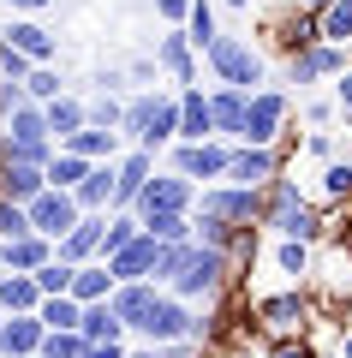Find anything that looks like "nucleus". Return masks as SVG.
<instances>
[{
	"label": "nucleus",
	"mask_w": 352,
	"mask_h": 358,
	"mask_svg": "<svg viewBox=\"0 0 352 358\" xmlns=\"http://www.w3.org/2000/svg\"><path fill=\"white\" fill-rule=\"evenodd\" d=\"M191 215H215V221H227V227H257L263 192H251V185H197Z\"/></svg>",
	"instance_id": "obj_7"
},
{
	"label": "nucleus",
	"mask_w": 352,
	"mask_h": 358,
	"mask_svg": "<svg viewBox=\"0 0 352 358\" xmlns=\"http://www.w3.org/2000/svg\"><path fill=\"white\" fill-rule=\"evenodd\" d=\"M120 90H126V72H120V66H101L96 72V96H120Z\"/></svg>",
	"instance_id": "obj_49"
},
{
	"label": "nucleus",
	"mask_w": 352,
	"mask_h": 358,
	"mask_svg": "<svg viewBox=\"0 0 352 358\" xmlns=\"http://www.w3.org/2000/svg\"><path fill=\"white\" fill-rule=\"evenodd\" d=\"M335 114H340V108H335V102H323V96H316V102H304V120H311L316 131H323V126H328Z\"/></svg>",
	"instance_id": "obj_50"
},
{
	"label": "nucleus",
	"mask_w": 352,
	"mask_h": 358,
	"mask_svg": "<svg viewBox=\"0 0 352 358\" xmlns=\"http://www.w3.org/2000/svg\"><path fill=\"white\" fill-rule=\"evenodd\" d=\"M42 305L36 275H18V268H0V317H30Z\"/></svg>",
	"instance_id": "obj_25"
},
{
	"label": "nucleus",
	"mask_w": 352,
	"mask_h": 358,
	"mask_svg": "<svg viewBox=\"0 0 352 358\" xmlns=\"http://www.w3.org/2000/svg\"><path fill=\"white\" fill-rule=\"evenodd\" d=\"M113 287H120V281L108 275V263H101V257L72 268V299H78V305H101V299H113Z\"/></svg>",
	"instance_id": "obj_30"
},
{
	"label": "nucleus",
	"mask_w": 352,
	"mask_h": 358,
	"mask_svg": "<svg viewBox=\"0 0 352 358\" xmlns=\"http://www.w3.org/2000/svg\"><path fill=\"white\" fill-rule=\"evenodd\" d=\"M179 30H185V42L203 54L215 36H221V24H215V0H191V13H185V24H179Z\"/></svg>",
	"instance_id": "obj_34"
},
{
	"label": "nucleus",
	"mask_w": 352,
	"mask_h": 358,
	"mask_svg": "<svg viewBox=\"0 0 352 358\" xmlns=\"http://www.w3.org/2000/svg\"><path fill=\"white\" fill-rule=\"evenodd\" d=\"M150 239H162V245H185L191 239V215H150V221H138Z\"/></svg>",
	"instance_id": "obj_41"
},
{
	"label": "nucleus",
	"mask_w": 352,
	"mask_h": 358,
	"mask_svg": "<svg viewBox=\"0 0 352 358\" xmlns=\"http://www.w3.org/2000/svg\"><path fill=\"white\" fill-rule=\"evenodd\" d=\"M233 281H239V263H233L227 251H209V245H191V263L174 275V287H167V293L203 310V305H215V299H221Z\"/></svg>",
	"instance_id": "obj_2"
},
{
	"label": "nucleus",
	"mask_w": 352,
	"mask_h": 358,
	"mask_svg": "<svg viewBox=\"0 0 352 358\" xmlns=\"http://www.w3.org/2000/svg\"><path fill=\"white\" fill-rule=\"evenodd\" d=\"M24 96L30 102H54V96H66V84H60V72H54V66H30V78H24Z\"/></svg>",
	"instance_id": "obj_42"
},
{
	"label": "nucleus",
	"mask_w": 352,
	"mask_h": 358,
	"mask_svg": "<svg viewBox=\"0 0 352 358\" xmlns=\"http://www.w3.org/2000/svg\"><path fill=\"white\" fill-rule=\"evenodd\" d=\"M245 305H251L257 341H281V334H311V322H316V299L304 293V287L257 293V299H245Z\"/></svg>",
	"instance_id": "obj_3"
},
{
	"label": "nucleus",
	"mask_w": 352,
	"mask_h": 358,
	"mask_svg": "<svg viewBox=\"0 0 352 358\" xmlns=\"http://www.w3.org/2000/svg\"><path fill=\"white\" fill-rule=\"evenodd\" d=\"M287 114H293V96H287V90H251V96H245V126H239V143L275 150L281 131H287Z\"/></svg>",
	"instance_id": "obj_5"
},
{
	"label": "nucleus",
	"mask_w": 352,
	"mask_h": 358,
	"mask_svg": "<svg viewBox=\"0 0 352 358\" xmlns=\"http://www.w3.org/2000/svg\"><path fill=\"white\" fill-rule=\"evenodd\" d=\"M335 358H352V329H340V346H335Z\"/></svg>",
	"instance_id": "obj_55"
},
{
	"label": "nucleus",
	"mask_w": 352,
	"mask_h": 358,
	"mask_svg": "<svg viewBox=\"0 0 352 358\" xmlns=\"http://www.w3.org/2000/svg\"><path fill=\"white\" fill-rule=\"evenodd\" d=\"M340 329H352V299H346V317H340Z\"/></svg>",
	"instance_id": "obj_58"
},
{
	"label": "nucleus",
	"mask_w": 352,
	"mask_h": 358,
	"mask_svg": "<svg viewBox=\"0 0 352 358\" xmlns=\"http://www.w3.org/2000/svg\"><path fill=\"white\" fill-rule=\"evenodd\" d=\"M24 78H30V60L13 42H0V84H24Z\"/></svg>",
	"instance_id": "obj_47"
},
{
	"label": "nucleus",
	"mask_w": 352,
	"mask_h": 358,
	"mask_svg": "<svg viewBox=\"0 0 352 358\" xmlns=\"http://www.w3.org/2000/svg\"><path fill=\"white\" fill-rule=\"evenodd\" d=\"M263 358H316L311 334H281V341H263Z\"/></svg>",
	"instance_id": "obj_45"
},
{
	"label": "nucleus",
	"mask_w": 352,
	"mask_h": 358,
	"mask_svg": "<svg viewBox=\"0 0 352 358\" xmlns=\"http://www.w3.org/2000/svg\"><path fill=\"white\" fill-rule=\"evenodd\" d=\"M72 268H78V263H66V257H48V263L36 268V287H42V299H54V293H72Z\"/></svg>",
	"instance_id": "obj_43"
},
{
	"label": "nucleus",
	"mask_w": 352,
	"mask_h": 358,
	"mask_svg": "<svg viewBox=\"0 0 352 358\" xmlns=\"http://www.w3.org/2000/svg\"><path fill=\"white\" fill-rule=\"evenodd\" d=\"M316 358H335V352H316Z\"/></svg>",
	"instance_id": "obj_59"
},
{
	"label": "nucleus",
	"mask_w": 352,
	"mask_h": 358,
	"mask_svg": "<svg viewBox=\"0 0 352 358\" xmlns=\"http://www.w3.org/2000/svg\"><path fill=\"white\" fill-rule=\"evenodd\" d=\"M132 334H138L143 346H167V341H185V334H197V305H185V299H174V293L162 287V299L150 305V317H143V322H138Z\"/></svg>",
	"instance_id": "obj_8"
},
{
	"label": "nucleus",
	"mask_w": 352,
	"mask_h": 358,
	"mask_svg": "<svg viewBox=\"0 0 352 358\" xmlns=\"http://www.w3.org/2000/svg\"><path fill=\"white\" fill-rule=\"evenodd\" d=\"M227 155H233V143H227V138L167 143V173L191 179V185H221V179H227Z\"/></svg>",
	"instance_id": "obj_6"
},
{
	"label": "nucleus",
	"mask_w": 352,
	"mask_h": 358,
	"mask_svg": "<svg viewBox=\"0 0 352 358\" xmlns=\"http://www.w3.org/2000/svg\"><path fill=\"white\" fill-rule=\"evenodd\" d=\"M191 203H197V185L179 173H155L150 185L138 192V203H132V215L150 221V215H191Z\"/></svg>",
	"instance_id": "obj_9"
},
{
	"label": "nucleus",
	"mask_w": 352,
	"mask_h": 358,
	"mask_svg": "<svg viewBox=\"0 0 352 358\" xmlns=\"http://www.w3.org/2000/svg\"><path fill=\"white\" fill-rule=\"evenodd\" d=\"M269 42H275L281 54H304V48H316V42H323V24H316V13H299V6H293L287 18H275Z\"/></svg>",
	"instance_id": "obj_19"
},
{
	"label": "nucleus",
	"mask_w": 352,
	"mask_h": 358,
	"mask_svg": "<svg viewBox=\"0 0 352 358\" xmlns=\"http://www.w3.org/2000/svg\"><path fill=\"white\" fill-rule=\"evenodd\" d=\"M84 114H90V126L120 131V114H126V102H120V96H90V102H84Z\"/></svg>",
	"instance_id": "obj_44"
},
{
	"label": "nucleus",
	"mask_w": 352,
	"mask_h": 358,
	"mask_svg": "<svg viewBox=\"0 0 352 358\" xmlns=\"http://www.w3.org/2000/svg\"><path fill=\"white\" fill-rule=\"evenodd\" d=\"M311 251H316V245H299V239H275V268L287 275V287H304V281H311Z\"/></svg>",
	"instance_id": "obj_33"
},
{
	"label": "nucleus",
	"mask_w": 352,
	"mask_h": 358,
	"mask_svg": "<svg viewBox=\"0 0 352 358\" xmlns=\"http://www.w3.org/2000/svg\"><path fill=\"white\" fill-rule=\"evenodd\" d=\"M78 334H84L90 346H113V341H126V322L113 317V305L101 299V305H84V317H78Z\"/></svg>",
	"instance_id": "obj_29"
},
{
	"label": "nucleus",
	"mask_w": 352,
	"mask_h": 358,
	"mask_svg": "<svg viewBox=\"0 0 352 358\" xmlns=\"http://www.w3.org/2000/svg\"><path fill=\"white\" fill-rule=\"evenodd\" d=\"M257 233H275V239H299V245H323L328 239V215L311 209V197L299 192V179L275 173L263 185V215H257Z\"/></svg>",
	"instance_id": "obj_1"
},
{
	"label": "nucleus",
	"mask_w": 352,
	"mask_h": 358,
	"mask_svg": "<svg viewBox=\"0 0 352 358\" xmlns=\"http://www.w3.org/2000/svg\"><path fill=\"white\" fill-rule=\"evenodd\" d=\"M335 131H311V138H304V155H311V162H335Z\"/></svg>",
	"instance_id": "obj_48"
},
{
	"label": "nucleus",
	"mask_w": 352,
	"mask_h": 358,
	"mask_svg": "<svg viewBox=\"0 0 352 358\" xmlns=\"http://www.w3.org/2000/svg\"><path fill=\"white\" fill-rule=\"evenodd\" d=\"M209 120H215V138L239 143V126H245V90L215 84V90H209Z\"/></svg>",
	"instance_id": "obj_22"
},
{
	"label": "nucleus",
	"mask_w": 352,
	"mask_h": 358,
	"mask_svg": "<svg viewBox=\"0 0 352 358\" xmlns=\"http://www.w3.org/2000/svg\"><path fill=\"white\" fill-rule=\"evenodd\" d=\"M42 173H48V185H54V192H72L78 179L90 173V162H84V155H72V150H54V162L42 167Z\"/></svg>",
	"instance_id": "obj_37"
},
{
	"label": "nucleus",
	"mask_w": 352,
	"mask_h": 358,
	"mask_svg": "<svg viewBox=\"0 0 352 358\" xmlns=\"http://www.w3.org/2000/svg\"><path fill=\"white\" fill-rule=\"evenodd\" d=\"M101 227H108V215H78V227L54 245V257H66V263H96L101 257Z\"/></svg>",
	"instance_id": "obj_21"
},
{
	"label": "nucleus",
	"mask_w": 352,
	"mask_h": 358,
	"mask_svg": "<svg viewBox=\"0 0 352 358\" xmlns=\"http://www.w3.org/2000/svg\"><path fill=\"white\" fill-rule=\"evenodd\" d=\"M42 120H48V138H54V150H60L72 131H84L90 126V114H84V96H54V102H42Z\"/></svg>",
	"instance_id": "obj_23"
},
{
	"label": "nucleus",
	"mask_w": 352,
	"mask_h": 358,
	"mask_svg": "<svg viewBox=\"0 0 352 358\" xmlns=\"http://www.w3.org/2000/svg\"><path fill=\"white\" fill-rule=\"evenodd\" d=\"M36 192H48V173L30 162H0V197L6 203H30Z\"/></svg>",
	"instance_id": "obj_26"
},
{
	"label": "nucleus",
	"mask_w": 352,
	"mask_h": 358,
	"mask_svg": "<svg viewBox=\"0 0 352 358\" xmlns=\"http://www.w3.org/2000/svg\"><path fill=\"white\" fill-rule=\"evenodd\" d=\"M155 251H162V239L138 233L126 251H113V257H108V275H113V281H150V275H155Z\"/></svg>",
	"instance_id": "obj_18"
},
{
	"label": "nucleus",
	"mask_w": 352,
	"mask_h": 358,
	"mask_svg": "<svg viewBox=\"0 0 352 358\" xmlns=\"http://www.w3.org/2000/svg\"><path fill=\"white\" fill-rule=\"evenodd\" d=\"M60 150H72V155H84V162H120V131H101V126H84V131H72V138L60 143Z\"/></svg>",
	"instance_id": "obj_27"
},
{
	"label": "nucleus",
	"mask_w": 352,
	"mask_h": 358,
	"mask_svg": "<svg viewBox=\"0 0 352 358\" xmlns=\"http://www.w3.org/2000/svg\"><path fill=\"white\" fill-rule=\"evenodd\" d=\"M113 173H120V179H113V209H132V203H138V192L155 179V155L126 143V150H120V162H113Z\"/></svg>",
	"instance_id": "obj_13"
},
{
	"label": "nucleus",
	"mask_w": 352,
	"mask_h": 358,
	"mask_svg": "<svg viewBox=\"0 0 352 358\" xmlns=\"http://www.w3.org/2000/svg\"><path fill=\"white\" fill-rule=\"evenodd\" d=\"M0 138H13V143H54L48 138V120H42L36 102H18L13 114L0 120Z\"/></svg>",
	"instance_id": "obj_28"
},
{
	"label": "nucleus",
	"mask_w": 352,
	"mask_h": 358,
	"mask_svg": "<svg viewBox=\"0 0 352 358\" xmlns=\"http://www.w3.org/2000/svg\"><path fill=\"white\" fill-rule=\"evenodd\" d=\"M42 322H36V310L30 317H0V358H30V352H42Z\"/></svg>",
	"instance_id": "obj_24"
},
{
	"label": "nucleus",
	"mask_w": 352,
	"mask_h": 358,
	"mask_svg": "<svg viewBox=\"0 0 352 358\" xmlns=\"http://www.w3.org/2000/svg\"><path fill=\"white\" fill-rule=\"evenodd\" d=\"M6 6H13V13H18V18H30V13H48L54 0H6Z\"/></svg>",
	"instance_id": "obj_53"
},
{
	"label": "nucleus",
	"mask_w": 352,
	"mask_h": 358,
	"mask_svg": "<svg viewBox=\"0 0 352 358\" xmlns=\"http://www.w3.org/2000/svg\"><path fill=\"white\" fill-rule=\"evenodd\" d=\"M155 299H162V287H155V281H120L108 305H113V317L126 322V334H132L143 317H150V305H155Z\"/></svg>",
	"instance_id": "obj_20"
},
{
	"label": "nucleus",
	"mask_w": 352,
	"mask_h": 358,
	"mask_svg": "<svg viewBox=\"0 0 352 358\" xmlns=\"http://www.w3.org/2000/svg\"><path fill=\"white\" fill-rule=\"evenodd\" d=\"M346 48H335V42H316V48H304V54H287V84L299 90H311V84H323V78H340L346 72Z\"/></svg>",
	"instance_id": "obj_11"
},
{
	"label": "nucleus",
	"mask_w": 352,
	"mask_h": 358,
	"mask_svg": "<svg viewBox=\"0 0 352 358\" xmlns=\"http://www.w3.org/2000/svg\"><path fill=\"white\" fill-rule=\"evenodd\" d=\"M24 215H30V233H42V239L60 245L66 233L78 227V215H84V209L72 203V192H54V185H48V192H36V197L24 203Z\"/></svg>",
	"instance_id": "obj_10"
},
{
	"label": "nucleus",
	"mask_w": 352,
	"mask_h": 358,
	"mask_svg": "<svg viewBox=\"0 0 352 358\" xmlns=\"http://www.w3.org/2000/svg\"><path fill=\"white\" fill-rule=\"evenodd\" d=\"M30 233V215H24V203H6V197H0V239L13 245V239H24Z\"/></svg>",
	"instance_id": "obj_46"
},
{
	"label": "nucleus",
	"mask_w": 352,
	"mask_h": 358,
	"mask_svg": "<svg viewBox=\"0 0 352 358\" xmlns=\"http://www.w3.org/2000/svg\"><path fill=\"white\" fill-rule=\"evenodd\" d=\"M54 257V239H42V233H24V239L6 245V257H0V268H18V275H36L42 263Z\"/></svg>",
	"instance_id": "obj_31"
},
{
	"label": "nucleus",
	"mask_w": 352,
	"mask_h": 358,
	"mask_svg": "<svg viewBox=\"0 0 352 358\" xmlns=\"http://www.w3.org/2000/svg\"><path fill=\"white\" fill-rule=\"evenodd\" d=\"M113 179H120L113 162H90V173L72 185V203L84 209V215H108V209H113Z\"/></svg>",
	"instance_id": "obj_17"
},
{
	"label": "nucleus",
	"mask_w": 352,
	"mask_h": 358,
	"mask_svg": "<svg viewBox=\"0 0 352 358\" xmlns=\"http://www.w3.org/2000/svg\"><path fill=\"white\" fill-rule=\"evenodd\" d=\"M323 6L328 0H299V13H316V18H323Z\"/></svg>",
	"instance_id": "obj_56"
},
{
	"label": "nucleus",
	"mask_w": 352,
	"mask_h": 358,
	"mask_svg": "<svg viewBox=\"0 0 352 358\" xmlns=\"http://www.w3.org/2000/svg\"><path fill=\"white\" fill-rule=\"evenodd\" d=\"M78 317H84V305H78L72 293H54V299H42V305H36L42 329H78Z\"/></svg>",
	"instance_id": "obj_35"
},
{
	"label": "nucleus",
	"mask_w": 352,
	"mask_h": 358,
	"mask_svg": "<svg viewBox=\"0 0 352 358\" xmlns=\"http://www.w3.org/2000/svg\"><path fill=\"white\" fill-rule=\"evenodd\" d=\"M275 173H281V150L233 143V155H227V179H221V185H251V192H263Z\"/></svg>",
	"instance_id": "obj_12"
},
{
	"label": "nucleus",
	"mask_w": 352,
	"mask_h": 358,
	"mask_svg": "<svg viewBox=\"0 0 352 358\" xmlns=\"http://www.w3.org/2000/svg\"><path fill=\"white\" fill-rule=\"evenodd\" d=\"M126 358H162V346H143L138 341V346H126Z\"/></svg>",
	"instance_id": "obj_54"
},
{
	"label": "nucleus",
	"mask_w": 352,
	"mask_h": 358,
	"mask_svg": "<svg viewBox=\"0 0 352 358\" xmlns=\"http://www.w3.org/2000/svg\"><path fill=\"white\" fill-rule=\"evenodd\" d=\"M335 108H340V114H352V66L335 78Z\"/></svg>",
	"instance_id": "obj_52"
},
{
	"label": "nucleus",
	"mask_w": 352,
	"mask_h": 358,
	"mask_svg": "<svg viewBox=\"0 0 352 358\" xmlns=\"http://www.w3.org/2000/svg\"><path fill=\"white\" fill-rule=\"evenodd\" d=\"M316 24H323V42H335V48H352V0H328Z\"/></svg>",
	"instance_id": "obj_36"
},
{
	"label": "nucleus",
	"mask_w": 352,
	"mask_h": 358,
	"mask_svg": "<svg viewBox=\"0 0 352 358\" xmlns=\"http://www.w3.org/2000/svg\"><path fill=\"white\" fill-rule=\"evenodd\" d=\"M191 245H197V239H185V245H162V251H155V275H150L155 287H174V275L191 263Z\"/></svg>",
	"instance_id": "obj_38"
},
{
	"label": "nucleus",
	"mask_w": 352,
	"mask_h": 358,
	"mask_svg": "<svg viewBox=\"0 0 352 358\" xmlns=\"http://www.w3.org/2000/svg\"><path fill=\"white\" fill-rule=\"evenodd\" d=\"M227 6H233V13H251V0H227Z\"/></svg>",
	"instance_id": "obj_57"
},
{
	"label": "nucleus",
	"mask_w": 352,
	"mask_h": 358,
	"mask_svg": "<svg viewBox=\"0 0 352 358\" xmlns=\"http://www.w3.org/2000/svg\"><path fill=\"white\" fill-rule=\"evenodd\" d=\"M30 358H42V352H30Z\"/></svg>",
	"instance_id": "obj_60"
},
{
	"label": "nucleus",
	"mask_w": 352,
	"mask_h": 358,
	"mask_svg": "<svg viewBox=\"0 0 352 358\" xmlns=\"http://www.w3.org/2000/svg\"><path fill=\"white\" fill-rule=\"evenodd\" d=\"M323 197L328 203H352V162H323Z\"/></svg>",
	"instance_id": "obj_39"
},
{
	"label": "nucleus",
	"mask_w": 352,
	"mask_h": 358,
	"mask_svg": "<svg viewBox=\"0 0 352 358\" xmlns=\"http://www.w3.org/2000/svg\"><path fill=\"white\" fill-rule=\"evenodd\" d=\"M203 138H215L209 90H203V84H185V90H179V138H174V143H203Z\"/></svg>",
	"instance_id": "obj_15"
},
{
	"label": "nucleus",
	"mask_w": 352,
	"mask_h": 358,
	"mask_svg": "<svg viewBox=\"0 0 352 358\" xmlns=\"http://www.w3.org/2000/svg\"><path fill=\"white\" fill-rule=\"evenodd\" d=\"M90 352V341L78 329H48L42 334V358H84Z\"/></svg>",
	"instance_id": "obj_40"
},
{
	"label": "nucleus",
	"mask_w": 352,
	"mask_h": 358,
	"mask_svg": "<svg viewBox=\"0 0 352 358\" xmlns=\"http://www.w3.org/2000/svg\"><path fill=\"white\" fill-rule=\"evenodd\" d=\"M155 102H162V90H143V96L126 102V114H120V143H132V150L143 143V131H150V120H155Z\"/></svg>",
	"instance_id": "obj_32"
},
{
	"label": "nucleus",
	"mask_w": 352,
	"mask_h": 358,
	"mask_svg": "<svg viewBox=\"0 0 352 358\" xmlns=\"http://www.w3.org/2000/svg\"><path fill=\"white\" fill-rule=\"evenodd\" d=\"M155 66L174 72V84H197V48L185 42L179 24H167V36H155Z\"/></svg>",
	"instance_id": "obj_16"
},
{
	"label": "nucleus",
	"mask_w": 352,
	"mask_h": 358,
	"mask_svg": "<svg viewBox=\"0 0 352 358\" xmlns=\"http://www.w3.org/2000/svg\"><path fill=\"white\" fill-rule=\"evenodd\" d=\"M155 13H162V24H185L191 0H155Z\"/></svg>",
	"instance_id": "obj_51"
},
{
	"label": "nucleus",
	"mask_w": 352,
	"mask_h": 358,
	"mask_svg": "<svg viewBox=\"0 0 352 358\" xmlns=\"http://www.w3.org/2000/svg\"><path fill=\"white\" fill-rule=\"evenodd\" d=\"M0 42H13V48L24 54L30 66H54V54H60L54 30H48V24H36V18H13V24L0 30Z\"/></svg>",
	"instance_id": "obj_14"
},
{
	"label": "nucleus",
	"mask_w": 352,
	"mask_h": 358,
	"mask_svg": "<svg viewBox=\"0 0 352 358\" xmlns=\"http://www.w3.org/2000/svg\"><path fill=\"white\" fill-rule=\"evenodd\" d=\"M203 60H209L215 84H233V90H263V54L251 48L245 36H215L209 48H203Z\"/></svg>",
	"instance_id": "obj_4"
}]
</instances>
